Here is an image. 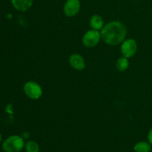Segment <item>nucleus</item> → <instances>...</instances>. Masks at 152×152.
Listing matches in <instances>:
<instances>
[{"label":"nucleus","instance_id":"1","mask_svg":"<svg viewBox=\"0 0 152 152\" xmlns=\"http://www.w3.org/2000/svg\"><path fill=\"white\" fill-rule=\"evenodd\" d=\"M100 33L104 42L110 45H117L126 39L127 28L121 22L113 21L104 25Z\"/></svg>","mask_w":152,"mask_h":152},{"label":"nucleus","instance_id":"2","mask_svg":"<svg viewBox=\"0 0 152 152\" xmlns=\"http://www.w3.org/2000/svg\"><path fill=\"white\" fill-rule=\"evenodd\" d=\"M25 146L23 137L18 135H12L4 140L2 149L4 152H19Z\"/></svg>","mask_w":152,"mask_h":152},{"label":"nucleus","instance_id":"3","mask_svg":"<svg viewBox=\"0 0 152 152\" xmlns=\"http://www.w3.org/2000/svg\"><path fill=\"white\" fill-rule=\"evenodd\" d=\"M25 94L31 99H38L42 95V89L37 83L28 81L25 84L23 88Z\"/></svg>","mask_w":152,"mask_h":152},{"label":"nucleus","instance_id":"4","mask_svg":"<svg viewBox=\"0 0 152 152\" xmlns=\"http://www.w3.org/2000/svg\"><path fill=\"white\" fill-rule=\"evenodd\" d=\"M101 38V33L96 30L88 31L82 39L83 44L86 48H94L99 42Z\"/></svg>","mask_w":152,"mask_h":152},{"label":"nucleus","instance_id":"5","mask_svg":"<svg viewBox=\"0 0 152 152\" xmlns=\"http://www.w3.org/2000/svg\"><path fill=\"white\" fill-rule=\"evenodd\" d=\"M121 53L124 57L131 58L135 55L137 50V44L133 39H125L122 42Z\"/></svg>","mask_w":152,"mask_h":152},{"label":"nucleus","instance_id":"6","mask_svg":"<svg viewBox=\"0 0 152 152\" xmlns=\"http://www.w3.org/2000/svg\"><path fill=\"white\" fill-rule=\"evenodd\" d=\"M64 13L68 17H73L79 13L80 10V0H67L64 5Z\"/></svg>","mask_w":152,"mask_h":152},{"label":"nucleus","instance_id":"7","mask_svg":"<svg viewBox=\"0 0 152 152\" xmlns=\"http://www.w3.org/2000/svg\"><path fill=\"white\" fill-rule=\"evenodd\" d=\"M69 63L71 66L77 71H83L86 68L84 58L78 53H73L70 56Z\"/></svg>","mask_w":152,"mask_h":152},{"label":"nucleus","instance_id":"8","mask_svg":"<svg viewBox=\"0 0 152 152\" xmlns=\"http://www.w3.org/2000/svg\"><path fill=\"white\" fill-rule=\"evenodd\" d=\"M34 0H11L13 6L19 11H26L32 6Z\"/></svg>","mask_w":152,"mask_h":152},{"label":"nucleus","instance_id":"9","mask_svg":"<svg viewBox=\"0 0 152 152\" xmlns=\"http://www.w3.org/2000/svg\"><path fill=\"white\" fill-rule=\"evenodd\" d=\"M90 25L92 29L100 31L104 27V20L99 15H94L90 19Z\"/></svg>","mask_w":152,"mask_h":152},{"label":"nucleus","instance_id":"10","mask_svg":"<svg viewBox=\"0 0 152 152\" xmlns=\"http://www.w3.org/2000/svg\"><path fill=\"white\" fill-rule=\"evenodd\" d=\"M116 68L119 71H125L129 68V59L126 57H120L116 62Z\"/></svg>","mask_w":152,"mask_h":152},{"label":"nucleus","instance_id":"11","mask_svg":"<svg viewBox=\"0 0 152 152\" xmlns=\"http://www.w3.org/2000/svg\"><path fill=\"white\" fill-rule=\"evenodd\" d=\"M151 145L149 142L142 141L135 144L134 150L135 152H149L151 151Z\"/></svg>","mask_w":152,"mask_h":152},{"label":"nucleus","instance_id":"12","mask_svg":"<svg viewBox=\"0 0 152 152\" xmlns=\"http://www.w3.org/2000/svg\"><path fill=\"white\" fill-rule=\"evenodd\" d=\"M25 150L26 152H39V146L38 143L35 141H28L25 144Z\"/></svg>","mask_w":152,"mask_h":152},{"label":"nucleus","instance_id":"13","mask_svg":"<svg viewBox=\"0 0 152 152\" xmlns=\"http://www.w3.org/2000/svg\"><path fill=\"white\" fill-rule=\"evenodd\" d=\"M148 142L152 145V128L150 129L149 132H148Z\"/></svg>","mask_w":152,"mask_h":152},{"label":"nucleus","instance_id":"14","mask_svg":"<svg viewBox=\"0 0 152 152\" xmlns=\"http://www.w3.org/2000/svg\"><path fill=\"white\" fill-rule=\"evenodd\" d=\"M1 133H0V143H1Z\"/></svg>","mask_w":152,"mask_h":152}]
</instances>
